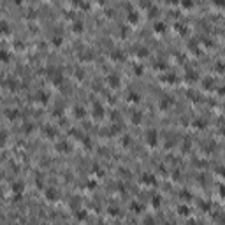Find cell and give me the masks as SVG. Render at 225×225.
Instances as JSON below:
<instances>
[{
    "instance_id": "cell-1",
    "label": "cell",
    "mask_w": 225,
    "mask_h": 225,
    "mask_svg": "<svg viewBox=\"0 0 225 225\" xmlns=\"http://www.w3.org/2000/svg\"><path fill=\"white\" fill-rule=\"evenodd\" d=\"M144 141L150 146H156V143H158V132H156L155 128H148L144 132Z\"/></svg>"
},
{
    "instance_id": "cell-2",
    "label": "cell",
    "mask_w": 225,
    "mask_h": 225,
    "mask_svg": "<svg viewBox=\"0 0 225 225\" xmlns=\"http://www.w3.org/2000/svg\"><path fill=\"white\" fill-rule=\"evenodd\" d=\"M127 21H128V23H132V25H136L137 21H139V12H137V11H130V12L127 14Z\"/></svg>"
},
{
    "instance_id": "cell-3",
    "label": "cell",
    "mask_w": 225,
    "mask_h": 225,
    "mask_svg": "<svg viewBox=\"0 0 225 225\" xmlns=\"http://www.w3.org/2000/svg\"><path fill=\"white\" fill-rule=\"evenodd\" d=\"M107 83H109V86H115V88H116V86L120 84V78H118L116 74H111V76L107 78Z\"/></svg>"
},
{
    "instance_id": "cell-4",
    "label": "cell",
    "mask_w": 225,
    "mask_h": 225,
    "mask_svg": "<svg viewBox=\"0 0 225 225\" xmlns=\"http://www.w3.org/2000/svg\"><path fill=\"white\" fill-rule=\"evenodd\" d=\"M9 23L5 19H0V34H9Z\"/></svg>"
},
{
    "instance_id": "cell-5",
    "label": "cell",
    "mask_w": 225,
    "mask_h": 225,
    "mask_svg": "<svg viewBox=\"0 0 225 225\" xmlns=\"http://www.w3.org/2000/svg\"><path fill=\"white\" fill-rule=\"evenodd\" d=\"M171 104H172V100H171V97H164V99L160 100V107H162V109H167V107H169Z\"/></svg>"
},
{
    "instance_id": "cell-6",
    "label": "cell",
    "mask_w": 225,
    "mask_h": 225,
    "mask_svg": "<svg viewBox=\"0 0 225 225\" xmlns=\"http://www.w3.org/2000/svg\"><path fill=\"white\" fill-rule=\"evenodd\" d=\"M102 113H104V107H102L100 104H95V106H93V115L100 118V116H102Z\"/></svg>"
},
{
    "instance_id": "cell-7",
    "label": "cell",
    "mask_w": 225,
    "mask_h": 225,
    "mask_svg": "<svg viewBox=\"0 0 225 225\" xmlns=\"http://www.w3.org/2000/svg\"><path fill=\"white\" fill-rule=\"evenodd\" d=\"M143 181H146V185H153V183H155V176L144 174V176H143Z\"/></svg>"
},
{
    "instance_id": "cell-8",
    "label": "cell",
    "mask_w": 225,
    "mask_h": 225,
    "mask_svg": "<svg viewBox=\"0 0 225 225\" xmlns=\"http://www.w3.org/2000/svg\"><path fill=\"white\" fill-rule=\"evenodd\" d=\"M72 27H74V32H78V34H79V32L83 30V21H79V19H78V21H74V25H72Z\"/></svg>"
},
{
    "instance_id": "cell-9",
    "label": "cell",
    "mask_w": 225,
    "mask_h": 225,
    "mask_svg": "<svg viewBox=\"0 0 225 225\" xmlns=\"http://www.w3.org/2000/svg\"><path fill=\"white\" fill-rule=\"evenodd\" d=\"M139 99H141V95H139V93H134V92H130V95H128V100H130V102H139Z\"/></svg>"
},
{
    "instance_id": "cell-10",
    "label": "cell",
    "mask_w": 225,
    "mask_h": 225,
    "mask_svg": "<svg viewBox=\"0 0 225 225\" xmlns=\"http://www.w3.org/2000/svg\"><path fill=\"white\" fill-rule=\"evenodd\" d=\"M155 30H156V32H160V34H162V32H164V30H165V25H164V23H162V21H156V23H155Z\"/></svg>"
},
{
    "instance_id": "cell-11",
    "label": "cell",
    "mask_w": 225,
    "mask_h": 225,
    "mask_svg": "<svg viewBox=\"0 0 225 225\" xmlns=\"http://www.w3.org/2000/svg\"><path fill=\"white\" fill-rule=\"evenodd\" d=\"M141 120H143L141 113H137V111H136V113H134V115H132V121H134V123H139Z\"/></svg>"
},
{
    "instance_id": "cell-12",
    "label": "cell",
    "mask_w": 225,
    "mask_h": 225,
    "mask_svg": "<svg viewBox=\"0 0 225 225\" xmlns=\"http://www.w3.org/2000/svg\"><path fill=\"white\" fill-rule=\"evenodd\" d=\"M146 55H148V48H144V46L137 48V56H146Z\"/></svg>"
},
{
    "instance_id": "cell-13",
    "label": "cell",
    "mask_w": 225,
    "mask_h": 225,
    "mask_svg": "<svg viewBox=\"0 0 225 225\" xmlns=\"http://www.w3.org/2000/svg\"><path fill=\"white\" fill-rule=\"evenodd\" d=\"M0 62H9V53L7 51H0Z\"/></svg>"
},
{
    "instance_id": "cell-14",
    "label": "cell",
    "mask_w": 225,
    "mask_h": 225,
    "mask_svg": "<svg viewBox=\"0 0 225 225\" xmlns=\"http://www.w3.org/2000/svg\"><path fill=\"white\" fill-rule=\"evenodd\" d=\"M37 97H39V100H42V102H46V100H48V93H46V92H39Z\"/></svg>"
},
{
    "instance_id": "cell-15",
    "label": "cell",
    "mask_w": 225,
    "mask_h": 225,
    "mask_svg": "<svg viewBox=\"0 0 225 225\" xmlns=\"http://www.w3.org/2000/svg\"><path fill=\"white\" fill-rule=\"evenodd\" d=\"M113 55V58H115V60H121L123 58V53L121 51H115V53H111Z\"/></svg>"
},
{
    "instance_id": "cell-16",
    "label": "cell",
    "mask_w": 225,
    "mask_h": 225,
    "mask_svg": "<svg viewBox=\"0 0 225 225\" xmlns=\"http://www.w3.org/2000/svg\"><path fill=\"white\" fill-rule=\"evenodd\" d=\"M53 44H56V46H60V44H62V35H58V37L55 35V37H53Z\"/></svg>"
},
{
    "instance_id": "cell-17",
    "label": "cell",
    "mask_w": 225,
    "mask_h": 225,
    "mask_svg": "<svg viewBox=\"0 0 225 225\" xmlns=\"http://www.w3.org/2000/svg\"><path fill=\"white\" fill-rule=\"evenodd\" d=\"M5 137H7L5 130H0V143H4V141H5Z\"/></svg>"
},
{
    "instance_id": "cell-18",
    "label": "cell",
    "mask_w": 225,
    "mask_h": 225,
    "mask_svg": "<svg viewBox=\"0 0 225 225\" xmlns=\"http://www.w3.org/2000/svg\"><path fill=\"white\" fill-rule=\"evenodd\" d=\"M55 195H56V193H55L53 190H48V199H51V200H53V199H56Z\"/></svg>"
}]
</instances>
